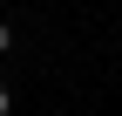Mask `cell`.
<instances>
[{"instance_id":"1","label":"cell","mask_w":122,"mask_h":116,"mask_svg":"<svg viewBox=\"0 0 122 116\" xmlns=\"http://www.w3.org/2000/svg\"><path fill=\"white\" fill-rule=\"evenodd\" d=\"M7 48H14V27H7V21H0V55H7Z\"/></svg>"},{"instance_id":"2","label":"cell","mask_w":122,"mask_h":116,"mask_svg":"<svg viewBox=\"0 0 122 116\" xmlns=\"http://www.w3.org/2000/svg\"><path fill=\"white\" fill-rule=\"evenodd\" d=\"M0 116H14V96H7V89H0Z\"/></svg>"}]
</instances>
